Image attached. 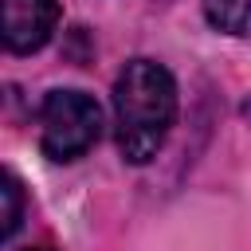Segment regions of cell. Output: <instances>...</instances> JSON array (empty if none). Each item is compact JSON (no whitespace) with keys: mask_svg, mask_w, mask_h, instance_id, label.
Instances as JSON below:
<instances>
[{"mask_svg":"<svg viewBox=\"0 0 251 251\" xmlns=\"http://www.w3.org/2000/svg\"><path fill=\"white\" fill-rule=\"evenodd\" d=\"M176 122V82L153 59H129L114 78V137L129 165L161 153Z\"/></svg>","mask_w":251,"mask_h":251,"instance_id":"cell-1","label":"cell"},{"mask_svg":"<svg viewBox=\"0 0 251 251\" xmlns=\"http://www.w3.org/2000/svg\"><path fill=\"white\" fill-rule=\"evenodd\" d=\"M102 133V110L86 90H51L39 106V145L51 161H78Z\"/></svg>","mask_w":251,"mask_h":251,"instance_id":"cell-2","label":"cell"},{"mask_svg":"<svg viewBox=\"0 0 251 251\" xmlns=\"http://www.w3.org/2000/svg\"><path fill=\"white\" fill-rule=\"evenodd\" d=\"M59 24V0H0V35L16 55L39 51Z\"/></svg>","mask_w":251,"mask_h":251,"instance_id":"cell-3","label":"cell"},{"mask_svg":"<svg viewBox=\"0 0 251 251\" xmlns=\"http://www.w3.org/2000/svg\"><path fill=\"white\" fill-rule=\"evenodd\" d=\"M204 16L212 27L227 31V35L251 31V0H204Z\"/></svg>","mask_w":251,"mask_h":251,"instance_id":"cell-4","label":"cell"},{"mask_svg":"<svg viewBox=\"0 0 251 251\" xmlns=\"http://www.w3.org/2000/svg\"><path fill=\"white\" fill-rule=\"evenodd\" d=\"M0 196H4V239H12L16 227H20V220H24V200H20V184H16L12 173H4Z\"/></svg>","mask_w":251,"mask_h":251,"instance_id":"cell-5","label":"cell"},{"mask_svg":"<svg viewBox=\"0 0 251 251\" xmlns=\"http://www.w3.org/2000/svg\"><path fill=\"white\" fill-rule=\"evenodd\" d=\"M24 251H51V247H24Z\"/></svg>","mask_w":251,"mask_h":251,"instance_id":"cell-6","label":"cell"}]
</instances>
